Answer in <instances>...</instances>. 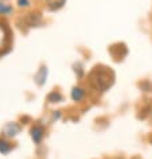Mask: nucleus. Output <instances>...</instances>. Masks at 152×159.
Returning <instances> with one entry per match:
<instances>
[{"label":"nucleus","mask_w":152,"mask_h":159,"mask_svg":"<svg viewBox=\"0 0 152 159\" xmlns=\"http://www.w3.org/2000/svg\"><path fill=\"white\" fill-rule=\"evenodd\" d=\"M133 159H139V158H133Z\"/></svg>","instance_id":"obj_13"},{"label":"nucleus","mask_w":152,"mask_h":159,"mask_svg":"<svg viewBox=\"0 0 152 159\" xmlns=\"http://www.w3.org/2000/svg\"><path fill=\"white\" fill-rule=\"evenodd\" d=\"M12 12V7L4 3H0V15H10Z\"/></svg>","instance_id":"obj_11"},{"label":"nucleus","mask_w":152,"mask_h":159,"mask_svg":"<svg viewBox=\"0 0 152 159\" xmlns=\"http://www.w3.org/2000/svg\"><path fill=\"white\" fill-rule=\"evenodd\" d=\"M45 2H46V4L49 6L50 10H59L63 7L66 0H45Z\"/></svg>","instance_id":"obj_7"},{"label":"nucleus","mask_w":152,"mask_h":159,"mask_svg":"<svg viewBox=\"0 0 152 159\" xmlns=\"http://www.w3.org/2000/svg\"><path fill=\"white\" fill-rule=\"evenodd\" d=\"M43 128L41 125H34L33 128H31V138H33V140H34V143H41V140H42V138H43Z\"/></svg>","instance_id":"obj_5"},{"label":"nucleus","mask_w":152,"mask_h":159,"mask_svg":"<svg viewBox=\"0 0 152 159\" xmlns=\"http://www.w3.org/2000/svg\"><path fill=\"white\" fill-rule=\"evenodd\" d=\"M151 143H152V138H151Z\"/></svg>","instance_id":"obj_14"},{"label":"nucleus","mask_w":152,"mask_h":159,"mask_svg":"<svg viewBox=\"0 0 152 159\" xmlns=\"http://www.w3.org/2000/svg\"><path fill=\"white\" fill-rule=\"evenodd\" d=\"M62 100H63V97L59 92H51L49 96H47V101L49 102H59Z\"/></svg>","instance_id":"obj_10"},{"label":"nucleus","mask_w":152,"mask_h":159,"mask_svg":"<svg viewBox=\"0 0 152 159\" xmlns=\"http://www.w3.org/2000/svg\"><path fill=\"white\" fill-rule=\"evenodd\" d=\"M18 4L19 7H29L30 6V0H18Z\"/></svg>","instance_id":"obj_12"},{"label":"nucleus","mask_w":152,"mask_h":159,"mask_svg":"<svg viewBox=\"0 0 152 159\" xmlns=\"http://www.w3.org/2000/svg\"><path fill=\"white\" fill-rule=\"evenodd\" d=\"M25 22L27 23V26L30 27H37L39 25H42V18L39 14H29L25 18Z\"/></svg>","instance_id":"obj_4"},{"label":"nucleus","mask_w":152,"mask_h":159,"mask_svg":"<svg viewBox=\"0 0 152 159\" xmlns=\"http://www.w3.org/2000/svg\"><path fill=\"white\" fill-rule=\"evenodd\" d=\"M83 96H85V90H83L82 88H73V90H71V98H73L74 101H81Z\"/></svg>","instance_id":"obj_8"},{"label":"nucleus","mask_w":152,"mask_h":159,"mask_svg":"<svg viewBox=\"0 0 152 159\" xmlns=\"http://www.w3.org/2000/svg\"><path fill=\"white\" fill-rule=\"evenodd\" d=\"M11 150H12V147H11L10 143H8V142H6L4 139L0 138V152L6 155V154H8Z\"/></svg>","instance_id":"obj_9"},{"label":"nucleus","mask_w":152,"mask_h":159,"mask_svg":"<svg viewBox=\"0 0 152 159\" xmlns=\"http://www.w3.org/2000/svg\"><path fill=\"white\" fill-rule=\"evenodd\" d=\"M46 77H47V69H46V66H42L38 73L35 74L34 80L39 86H42V85H45V82H46Z\"/></svg>","instance_id":"obj_6"},{"label":"nucleus","mask_w":152,"mask_h":159,"mask_svg":"<svg viewBox=\"0 0 152 159\" xmlns=\"http://www.w3.org/2000/svg\"><path fill=\"white\" fill-rule=\"evenodd\" d=\"M89 81L96 90L105 92L113 85L114 73L106 66H96L89 74Z\"/></svg>","instance_id":"obj_1"},{"label":"nucleus","mask_w":152,"mask_h":159,"mask_svg":"<svg viewBox=\"0 0 152 159\" xmlns=\"http://www.w3.org/2000/svg\"><path fill=\"white\" fill-rule=\"evenodd\" d=\"M10 43V30L4 23H0V51L6 49Z\"/></svg>","instance_id":"obj_3"},{"label":"nucleus","mask_w":152,"mask_h":159,"mask_svg":"<svg viewBox=\"0 0 152 159\" xmlns=\"http://www.w3.org/2000/svg\"><path fill=\"white\" fill-rule=\"evenodd\" d=\"M22 127L18 124V123H7V124L3 127L2 129V134L7 138H15L16 135L20 132Z\"/></svg>","instance_id":"obj_2"}]
</instances>
